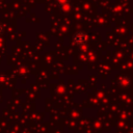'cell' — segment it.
Wrapping results in <instances>:
<instances>
[{
	"label": "cell",
	"mask_w": 133,
	"mask_h": 133,
	"mask_svg": "<svg viewBox=\"0 0 133 133\" xmlns=\"http://www.w3.org/2000/svg\"><path fill=\"white\" fill-rule=\"evenodd\" d=\"M87 41V35L83 32H77L74 35V43H76L77 45H84Z\"/></svg>",
	"instance_id": "cell-1"
}]
</instances>
